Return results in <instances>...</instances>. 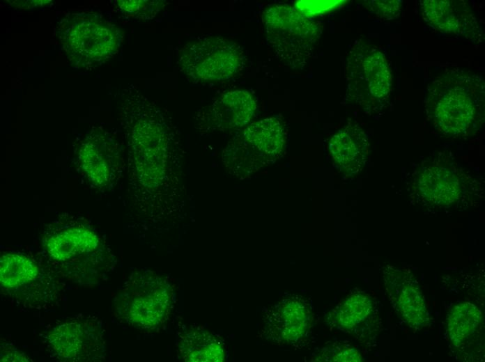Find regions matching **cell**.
Returning <instances> with one entry per match:
<instances>
[{"label":"cell","mask_w":485,"mask_h":362,"mask_svg":"<svg viewBox=\"0 0 485 362\" xmlns=\"http://www.w3.org/2000/svg\"><path fill=\"white\" fill-rule=\"evenodd\" d=\"M481 76L452 70L429 84L425 108L429 119L443 134L466 136L480 126L484 107Z\"/></svg>","instance_id":"6da1fadb"},{"label":"cell","mask_w":485,"mask_h":362,"mask_svg":"<svg viewBox=\"0 0 485 362\" xmlns=\"http://www.w3.org/2000/svg\"><path fill=\"white\" fill-rule=\"evenodd\" d=\"M121 29L97 12L70 13L58 22L56 36L70 65L77 69L100 65L118 51Z\"/></svg>","instance_id":"7a4b0ae2"},{"label":"cell","mask_w":485,"mask_h":362,"mask_svg":"<svg viewBox=\"0 0 485 362\" xmlns=\"http://www.w3.org/2000/svg\"><path fill=\"white\" fill-rule=\"evenodd\" d=\"M266 40L275 56L292 69L311 57L321 31L316 22L288 5H274L263 14Z\"/></svg>","instance_id":"3957f363"},{"label":"cell","mask_w":485,"mask_h":362,"mask_svg":"<svg viewBox=\"0 0 485 362\" xmlns=\"http://www.w3.org/2000/svg\"><path fill=\"white\" fill-rule=\"evenodd\" d=\"M168 281L151 272L130 276L114 301L116 317L142 329H154L164 322L171 303Z\"/></svg>","instance_id":"277c9868"},{"label":"cell","mask_w":485,"mask_h":362,"mask_svg":"<svg viewBox=\"0 0 485 362\" xmlns=\"http://www.w3.org/2000/svg\"><path fill=\"white\" fill-rule=\"evenodd\" d=\"M347 93L364 109L380 110L387 104L392 86L390 67L375 45L358 40L346 61Z\"/></svg>","instance_id":"5b68a950"},{"label":"cell","mask_w":485,"mask_h":362,"mask_svg":"<svg viewBox=\"0 0 485 362\" xmlns=\"http://www.w3.org/2000/svg\"><path fill=\"white\" fill-rule=\"evenodd\" d=\"M244 54L235 42L220 36L203 38L186 44L179 52L183 72L195 81L231 78L243 68Z\"/></svg>","instance_id":"8992f818"},{"label":"cell","mask_w":485,"mask_h":362,"mask_svg":"<svg viewBox=\"0 0 485 362\" xmlns=\"http://www.w3.org/2000/svg\"><path fill=\"white\" fill-rule=\"evenodd\" d=\"M75 154L79 168L91 184L100 189L115 186L125 168L123 148L101 126H93L86 133Z\"/></svg>","instance_id":"52a82bcc"},{"label":"cell","mask_w":485,"mask_h":362,"mask_svg":"<svg viewBox=\"0 0 485 362\" xmlns=\"http://www.w3.org/2000/svg\"><path fill=\"white\" fill-rule=\"evenodd\" d=\"M103 331L98 321L72 319L48 333L52 354L62 361H96L105 358Z\"/></svg>","instance_id":"ba28073f"},{"label":"cell","mask_w":485,"mask_h":362,"mask_svg":"<svg viewBox=\"0 0 485 362\" xmlns=\"http://www.w3.org/2000/svg\"><path fill=\"white\" fill-rule=\"evenodd\" d=\"M313 317L310 299L289 295L268 310L263 333L267 340L277 345H294L307 336Z\"/></svg>","instance_id":"9c48e42d"},{"label":"cell","mask_w":485,"mask_h":362,"mask_svg":"<svg viewBox=\"0 0 485 362\" xmlns=\"http://www.w3.org/2000/svg\"><path fill=\"white\" fill-rule=\"evenodd\" d=\"M285 143L284 126L274 117L251 123L229 142L231 149L256 171L279 155Z\"/></svg>","instance_id":"30bf717a"},{"label":"cell","mask_w":485,"mask_h":362,"mask_svg":"<svg viewBox=\"0 0 485 362\" xmlns=\"http://www.w3.org/2000/svg\"><path fill=\"white\" fill-rule=\"evenodd\" d=\"M256 107L249 92L229 91L198 111L194 117L195 127L202 133L240 128L252 120Z\"/></svg>","instance_id":"8fae6325"},{"label":"cell","mask_w":485,"mask_h":362,"mask_svg":"<svg viewBox=\"0 0 485 362\" xmlns=\"http://www.w3.org/2000/svg\"><path fill=\"white\" fill-rule=\"evenodd\" d=\"M449 158L439 153L420 170L416 179L415 186L422 198L436 206L450 205L465 191V175Z\"/></svg>","instance_id":"7c38bea8"},{"label":"cell","mask_w":485,"mask_h":362,"mask_svg":"<svg viewBox=\"0 0 485 362\" xmlns=\"http://www.w3.org/2000/svg\"><path fill=\"white\" fill-rule=\"evenodd\" d=\"M420 6L422 18L433 29L475 42L482 40V29L466 2L424 0Z\"/></svg>","instance_id":"4fadbf2b"},{"label":"cell","mask_w":485,"mask_h":362,"mask_svg":"<svg viewBox=\"0 0 485 362\" xmlns=\"http://www.w3.org/2000/svg\"><path fill=\"white\" fill-rule=\"evenodd\" d=\"M100 239L85 226H70L49 235L44 242L47 255L61 265L75 262L80 258L96 253Z\"/></svg>","instance_id":"5bb4252c"},{"label":"cell","mask_w":485,"mask_h":362,"mask_svg":"<svg viewBox=\"0 0 485 362\" xmlns=\"http://www.w3.org/2000/svg\"><path fill=\"white\" fill-rule=\"evenodd\" d=\"M334 162L344 173H357L364 166L368 155L367 135L357 125H348L336 132L329 141Z\"/></svg>","instance_id":"9a60e30c"},{"label":"cell","mask_w":485,"mask_h":362,"mask_svg":"<svg viewBox=\"0 0 485 362\" xmlns=\"http://www.w3.org/2000/svg\"><path fill=\"white\" fill-rule=\"evenodd\" d=\"M179 352L182 359L189 362H222L225 359L222 341L213 333L199 329L183 336Z\"/></svg>","instance_id":"2e32d148"},{"label":"cell","mask_w":485,"mask_h":362,"mask_svg":"<svg viewBox=\"0 0 485 362\" xmlns=\"http://www.w3.org/2000/svg\"><path fill=\"white\" fill-rule=\"evenodd\" d=\"M40 269L31 258L22 254L6 253L0 258V283L8 290H17L42 281Z\"/></svg>","instance_id":"e0dca14e"},{"label":"cell","mask_w":485,"mask_h":362,"mask_svg":"<svg viewBox=\"0 0 485 362\" xmlns=\"http://www.w3.org/2000/svg\"><path fill=\"white\" fill-rule=\"evenodd\" d=\"M482 323V312L475 304L463 302L454 306L447 317V329L454 346L464 345L477 333Z\"/></svg>","instance_id":"ac0fdd59"},{"label":"cell","mask_w":485,"mask_h":362,"mask_svg":"<svg viewBox=\"0 0 485 362\" xmlns=\"http://www.w3.org/2000/svg\"><path fill=\"white\" fill-rule=\"evenodd\" d=\"M372 308L370 297L356 292L349 295L332 310L330 320L335 326L349 331L364 322L370 315Z\"/></svg>","instance_id":"d6986e66"},{"label":"cell","mask_w":485,"mask_h":362,"mask_svg":"<svg viewBox=\"0 0 485 362\" xmlns=\"http://www.w3.org/2000/svg\"><path fill=\"white\" fill-rule=\"evenodd\" d=\"M401 286L397 301L399 314L409 326L420 329L428 321L424 296L415 283L402 282Z\"/></svg>","instance_id":"ffe728a7"},{"label":"cell","mask_w":485,"mask_h":362,"mask_svg":"<svg viewBox=\"0 0 485 362\" xmlns=\"http://www.w3.org/2000/svg\"><path fill=\"white\" fill-rule=\"evenodd\" d=\"M116 6L123 14L136 19L147 20L153 18L165 6L164 1L120 0Z\"/></svg>","instance_id":"44dd1931"},{"label":"cell","mask_w":485,"mask_h":362,"mask_svg":"<svg viewBox=\"0 0 485 362\" xmlns=\"http://www.w3.org/2000/svg\"><path fill=\"white\" fill-rule=\"evenodd\" d=\"M313 361L354 362L361 361L360 352L354 347L341 345L323 347L314 354Z\"/></svg>","instance_id":"7402d4cb"},{"label":"cell","mask_w":485,"mask_h":362,"mask_svg":"<svg viewBox=\"0 0 485 362\" xmlns=\"http://www.w3.org/2000/svg\"><path fill=\"white\" fill-rule=\"evenodd\" d=\"M364 6L380 19L391 20L398 17L401 13V1H367Z\"/></svg>","instance_id":"603a6c76"},{"label":"cell","mask_w":485,"mask_h":362,"mask_svg":"<svg viewBox=\"0 0 485 362\" xmlns=\"http://www.w3.org/2000/svg\"><path fill=\"white\" fill-rule=\"evenodd\" d=\"M1 361H29V359L22 352L9 344L1 345Z\"/></svg>","instance_id":"cb8c5ba5"},{"label":"cell","mask_w":485,"mask_h":362,"mask_svg":"<svg viewBox=\"0 0 485 362\" xmlns=\"http://www.w3.org/2000/svg\"><path fill=\"white\" fill-rule=\"evenodd\" d=\"M9 4L19 9L40 8L52 3V1L35 0V1H6Z\"/></svg>","instance_id":"d4e9b609"}]
</instances>
